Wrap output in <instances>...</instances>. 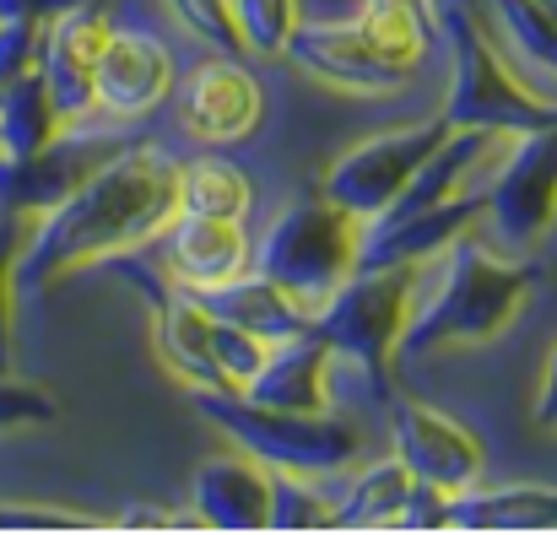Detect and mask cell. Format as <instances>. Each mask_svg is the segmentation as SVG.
I'll use <instances>...</instances> for the list:
<instances>
[{
    "label": "cell",
    "mask_w": 557,
    "mask_h": 535,
    "mask_svg": "<svg viewBox=\"0 0 557 535\" xmlns=\"http://www.w3.org/2000/svg\"><path fill=\"white\" fill-rule=\"evenodd\" d=\"M200 303H206L216 320H227V325H238V331H249V336H260V341H282V336H298L304 325H314V320H309L282 287H271L260 271H244V276H233V282H222V287H206Z\"/></svg>",
    "instance_id": "7402d4cb"
},
{
    "label": "cell",
    "mask_w": 557,
    "mask_h": 535,
    "mask_svg": "<svg viewBox=\"0 0 557 535\" xmlns=\"http://www.w3.org/2000/svg\"><path fill=\"white\" fill-rule=\"evenodd\" d=\"M449 130H455V125H449L444 114H428V120H417V125L369 136V141L347 147V152L325 169V184H320V189H325L347 216L373 222V216L406 189V178L428 163V152H433Z\"/></svg>",
    "instance_id": "ba28073f"
},
{
    "label": "cell",
    "mask_w": 557,
    "mask_h": 535,
    "mask_svg": "<svg viewBox=\"0 0 557 535\" xmlns=\"http://www.w3.org/2000/svg\"><path fill=\"white\" fill-rule=\"evenodd\" d=\"M249 254H255V244H249L244 222H227V216L174 211V222L163 227V265L189 293H206V287H222V282L244 276Z\"/></svg>",
    "instance_id": "ac0fdd59"
},
{
    "label": "cell",
    "mask_w": 557,
    "mask_h": 535,
    "mask_svg": "<svg viewBox=\"0 0 557 535\" xmlns=\"http://www.w3.org/2000/svg\"><path fill=\"white\" fill-rule=\"evenodd\" d=\"M438 43L449 49V103L438 109L455 130H493V136H525L557 125V109L542 103L493 49L476 5H449Z\"/></svg>",
    "instance_id": "277c9868"
},
{
    "label": "cell",
    "mask_w": 557,
    "mask_h": 535,
    "mask_svg": "<svg viewBox=\"0 0 557 535\" xmlns=\"http://www.w3.org/2000/svg\"><path fill=\"white\" fill-rule=\"evenodd\" d=\"M54 416H60V406H54L49 389L0 373V433H5V427H44V422H54Z\"/></svg>",
    "instance_id": "4dcf8cb0"
},
{
    "label": "cell",
    "mask_w": 557,
    "mask_h": 535,
    "mask_svg": "<svg viewBox=\"0 0 557 535\" xmlns=\"http://www.w3.org/2000/svg\"><path fill=\"white\" fill-rule=\"evenodd\" d=\"M358 216H347L325 189H309L298 195L276 222L271 233L255 244L249 254V271H260L271 287H282L309 320L325 309V298L347 282L352 271V254H358Z\"/></svg>",
    "instance_id": "5b68a950"
},
{
    "label": "cell",
    "mask_w": 557,
    "mask_h": 535,
    "mask_svg": "<svg viewBox=\"0 0 557 535\" xmlns=\"http://www.w3.org/2000/svg\"><path fill=\"white\" fill-rule=\"evenodd\" d=\"M189 503H195V520L206 531H265V520H271V465H260L244 449L211 455V460L195 465Z\"/></svg>",
    "instance_id": "e0dca14e"
},
{
    "label": "cell",
    "mask_w": 557,
    "mask_h": 535,
    "mask_svg": "<svg viewBox=\"0 0 557 535\" xmlns=\"http://www.w3.org/2000/svg\"><path fill=\"white\" fill-rule=\"evenodd\" d=\"M0 531H98V520L71 514V509H27V503H0Z\"/></svg>",
    "instance_id": "d6a6232c"
},
{
    "label": "cell",
    "mask_w": 557,
    "mask_h": 535,
    "mask_svg": "<svg viewBox=\"0 0 557 535\" xmlns=\"http://www.w3.org/2000/svg\"><path fill=\"white\" fill-rule=\"evenodd\" d=\"M265 531H331V498L314 487V476L271 471V520Z\"/></svg>",
    "instance_id": "484cf974"
},
{
    "label": "cell",
    "mask_w": 557,
    "mask_h": 535,
    "mask_svg": "<svg viewBox=\"0 0 557 535\" xmlns=\"http://www.w3.org/2000/svg\"><path fill=\"white\" fill-rule=\"evenodd\" d=\"M189 406L227 433L233 449L255 455L271 471H298V476H336L358 460V427L325 411H282L260 406L238 389H189Z\"/></svg>",
    "instance_id": "3957f363"
},
{
    "label": "cell",
    "mask_w": 557,
    "mask_h": 535,
    "mask_svg": "<svg viewBox=\"0 0 557 535\" xmlns=\"http://www.w3.org/2000/svg\"><path fill=\"white\" fill-rule=\"evenodd\" d=\"M244 54H282L287 33L298 27V0H227Z\"/></svg>",
    "instance_id": "4316f807"
},
{
    "label": "cell",
    "mask_w": 557,
    "mask_h": 535,
    "mask_svg": "<svg viewBox=\"0 0 557 535\" xmlns=\"http://www.w3.org/2000/svg\"><path fill=\"white\" fill-rule=\"evenodd\" d=\"M389 433H395V460L411 471V482L438 487L444 498L460 487H476L487 471V455L466 422H455L438 406L422 400H389Z\"/></svg>",
    "instance_id": "9c48e42d"
},
{
    "label": "cell",
    "mask_w": 557,
    "mask_h": 535,
    "mask_svg": "<svg viewBox=\"0 0 557 535\" xmlns=\"http://www.w3.org/2000/svg\"><path fill=\"white\" fill-rule=\"evenodd\" d=\"M482 27L493 38V49L504 54V65L557 109V22L536 0H482Z\"/></svg>",
    "instance_id": "ffe728a7"
},
{
    "label": "cell",
    "mask_w": 557,
    "mask_h": 535,
    "mask_svg": "<svg viewBox=\"0 0 557 535\" xmlns=\"http://www.w3.org/2000/svg\"><path fill=\"white\" fill-rule=\"evenodd\" d=\"M120 531H180V525H200L195 514H174V509H158V503H141V509H125L114 520Z\"/></svg>",
    "instance_id": "836d02e7"
},
{
    "label": "cell",
    "mask_w": 557,
    "mask_h": 535,
    "mask_svg": "<svg viewBox=\"0 0 557 535\" xmlns=\"http://www.w3.org/2000/svg\"><path fill=\"white\" fill-rule=\"evenodd\" d=\"M87 0H0V16H22V22H54L65 11H76Z\"/></svg>",
    "instance_id": "e575fe53"
},
{
    "label": "cell",
    "mask_w": 557,
    "mask_h": 535,
    "mask_svg": "<svg viewBox=\"0 0 557 535\" xmlns=\"http://www.w3.org/2000/svg\"><path fill=\"white\" fill-rule=\"evenodd\" d=\"M411 271L417 265H352L347 282L314 314V331L331 341V362L358 368V378L379 400H389V362L411 303Z\"/></svg>",
    "instance_id": "8992f818"
},
{
    "label": "cell",
    "mask_w": 557,
    "mask_h": 535,
    "mask_svg": "<svg viewBox=\"0 0 557 535\" xmlns=\"http://www.w3.org/2000/svg\"><path fill=\"white\" fill-rule=\"evenodd\" d=\"M282 54L298 71H309V76H320V82H331L342 92H358V98L400 92L411 82V71H400V65H389V60L373 54L363 27H358V16H347V22H325V16L304 22L298 16V27L287 33V49Z\"/></svg>",
    "instance_id": "7c38bea8"
},
{
    "label": "cell",
    "mask_w": 557,
    "mask_h": 535,
    "mask_svg": "<svg viewBox=\"0 0 557 535\" xmlns=\"http://www.w3.org/2000/svg\"><path fill=\"white\" fill-rule=\"evenodd\" d=\"M482 211H487L482 189H460L444 206H428V211H411L395 222H363L352 265H422L428 254H438L444 244L471 233L482 222Z\"/></svg>",
    "instance_id": "2e32d148"
},
{
    "label": "cell",
    "mask_w": 557,
    "mask_h": 535,
    "mask_svg": "<svg viewBox=\"0 0 557 535\" xmlns=\"http://www.w3.org/2000/svg\"><path fill=\"white\" fill-rule=\"evenodd\" d=\"M180 120L195 141L206 147H233L249 141L265 120V98L260 82L249 76V65L238 54H216L206 65H195L180 92Z\"/></svg>",
    "instance_id": "4fadbf2b"
},
{
    "label": "cell",
    "mask_w": 557,
    "mask_h": 535,
    "mask_svg": "<svg viewBox=\"0 0 557 535\" xmlns=\"http://www.w3.org/2000/svg\"><path fill=\"white\" fill-rule=\"evenodd\" d=\"M120 147H125L120 136H71V125H65L33 158H22V163H5L0 158V211L44 216L49 206H60L92 169H103Z\"/></svg>",
    "instance_id": "5bb4252c"
},
{
    "label": "cell",
    "mask_w": 557,
    "mask_h": 535,
    "mask_svg": "<svg viewBox=\"0 0 557 535\" xmlns=\"http://www.w3.org/2000/svg\"><path fill=\"white\" fill-rule=\"evenodd\" d=\"M109 11L103 0H87L65 16H54L44 27V49H38V76L60 109V125H82L98 109V54L109 38Z\"/></svg>",
    "instance_id": "8fae6325"
},
{
    "label": "cell",
    "mask_w": 557,
    "mask_h": 535,
    "mask_svg": "<svg viewBox=\"0 0 557 535\" xmlns=\"http://www.w3.org/2000/svg\"><path fill=\"white\" fill-rule=\"evenodd\" d=\"M449 531H557V487H460L444 498Z\"/></svg>",
    "instance_id": "44dd1931"
},
{
    "label": "cell",
    "mask_w": 557,
    "mask_h": 535,
    "mask_svg": "<svg viewBox=\"0 0 557 535\" xmlns=\"http://www.w3.org/2000/svg\"><path fill=\"white\" fill-rule=\"evenodd\" d=\"M27 222H33V216L0 211V373H11V347H16V314H11V298H16V254H22Z\"/></svg>",
    "instance_id": "83f0119b"
},
{
    "label": "cell",
    "mask_w": 557,
    "mask_h": 535,
    "mask_svg": "<svg viewBox=\"0 0 557 535\" xmlns=\"http://www.w3.org/2000/svg\"><path fill=\"white\" fill-rule=\"evenodd\" d=\"M531 422H536V427H547V433H557V347H553V357H547V373H542V384H536Z\"/></svg>",
    "instance_id": "d590c367"
},
{
    "label": "cell",
    "mask_w": 557,
    "mask_h": 535,
    "mask_svg": "<svg viewBox=\"0 0 557 535\" xmlns=\"http://www.w3.org/2000/svg\"><path fill=\"white\" fill-rule=\"evenodd\" d=\"M531 287H536V265L498 254L493 244L476 238V227L460 233L455 244H444L411 271V303L395 341V362L449 352V347H482L504 336L520 303L531 298Z\"/></svg>",
    "instance_id": "7a4b0ae2"
},
{
    "label": "cell",
    "mask_w": 557,
    "mask_h": 535,
    "mask_svg": "<svg viewBox=\"0 0 557 535\" xmlns=\"http://www.w3.org/2000/svg\"><path fill=\"white\" fill-rule=\"evenodd\" d=\"M44 27L49 22H22V16H0V87L16 82L22 71L38 65V49H44Z\"/></svg>",
    "instance_id": "1f68e13d"
},
{
    "label": "cell",
    "mask_w": 557,
    "mask_h": 535,
    "mask_svg": "<svg viewBox=\"0 0 557 535\" xmlns=\"http://www.w3.org/2000/svg\"><path fill=\"white\" fill-rule=\"evenodd\" d=\"M174 16L185 22L200 43H211L216 54H244V38H238V22H233V5L227 0H169Z\"/></svg>",
    "instance_id": "f1b7e54d"
},
{
    "label": "cell",
    "mask_w": 557,
    "mask_h": 535,
    "mask_svg": "<svg viewBox=\"0 0 557 535\" xmlns=\"http://www.w3.org/2000/svg\"><path fill=\"white\" fill-rule=\"evenodd\" d=\"M60 130H65V125H60V109H54V98H49L38 65L0 87V158H5V163L33 158V152L49 147Z\"/></svg>",
    "instance_id": "603a6c76"
},
{
    "label": "cell",
    "mask_w": 557,
    "mask_h": 535,
    "mask_svg": "<svg viewBox=\"0 0 557 535\" xmlns=\"http://www.w3.org/2000/svg\"><path fill=\"white\" fill-rule=\"evenodd\" d=\"M114 271L152 303V336H158V357L169 362V373H180L189 389H227L222 384V368H216V320L211 309L200 303V293L189 287H163L147 265L114 254Z\"/></svg>",
    "instance_id": "30bf717a"
},
{
    "label": "cell",
    "mask_w": 557,
    "mask_h": 535,
    "mask_svg": "<svg viewBox=\"0 0 557 535\" xmlns=\"http://www.w3.org/2000/svg\"><path fill=\"white\" fill-rule=\"evenodd\" d=\"M363 5H400V11H411V16H417V22L433 33V38L444 33V11H438V0H363Z\"/></svg>",
    "instance_id": "8d00e7d4"
},
{
    "label": "cell",
    "mask_w": 557,
    "mask_h": 535,
    "mask_svg": "<svg viewBox=\"0 0 557 535\" xmlns=\"http://www.w3.org/2000/svg\"><path fill=\"white\" fill-rule=\"evenodd\" d=\"M255 206V189L249 174L227 158H195L180 174V211L189 216H227V222H244Z\"/></svg>",
    "instance_id": "d4e9b609"
},
{
    "label": "cell",
    "mask_w": 557,
    "mask_h": 535,
    "mask_svg": "<svg viewBox=\"0 0 557 535\" xmlns=\"http://www.w3.org/2000/svg\"><path fill=\"white\" fill-rule=\"evenodd\" d=\"M211 341H216V368H222V384L227 389H244L255 378V368L265 362V347H271V341H260V336H249V331H238L227 320H216V336Z\"/></svg>",
    "instance_id": "f546056e"
},
{
    "label": "cell",
    "mask_w": 557,
    "mask_h": 535,
    "mask_svg": "<svg viewBox=\"0 0 557 535\" xmlns=\"http://www.w3.org/2000/svg\"><path fill=\"white\" fill-rule=\"evenodd\" d=\"M411 471L400 460H379L369 465L342 498H331V531H384L400 525V509L411 498Z\"/></svg>",
    "instance_id": "cb8c5ba5"
},
{
    "label": "cell",
    "mask_w": 557,
    "mask_h": 535,
    "mask_svg": "<svg viewBox=\"0 0 557 535\" xmlns=\"http://www.w3.org/2000/svg\"><path fill=\"white\" fill-rule=\"evenodd\" d=\"M180 174H185V163L169 147L125 141L60 206H49L44 216L27 222V238L16 254V287L44 293L82 265L114 260V254L158 238L180 211Z\"/></svg>",
    "instance_id": "6da1fadb"
},
{
    "label": "cell",
    "mask_w": 557,
    "mask_h": 535,
    "mask_svg": "<svg viewBox=\"0 0 557 535\" xmlns=\"http://www.w3.org/2000/svg\"><path fill=\"white\" fill-rule=\"evenodd\" d=\"M238 395H249L260 406H282V411H325V400H331V341L314 325L271 341L265 362L255 368V378Z\"/></svg>",
    "instance_id": "d6986e66"
},
{
    "label": "cell",
    "mask_w": 557,
    "mask_h": 535,
    "mask_svg": "<svg viewBox=\"0 0 557 535\" xmlns=\"http://www.w3.org/2000/svg\"><path fill=\"white\" fill-rule=\"evenodd\" d=\"M482 200H487L482 216L493 222L498 254H520L542 244V233L557 216V125L509 136L493 178L482 184Z\"/></svg>",
    "instance_id": "52a82bcc"
},
{
    "label": "cell",
    "mask_w": 557,
    "mask_h": 535,
    "mask_svg": "<svg viewBox=\"0 0 557 535\" xmlns=\"http://www.w3.org/2000/svg\"><path fill=\"white\" fill-rule=\"evenodd\" d=\"M174 92V54L158 33L109 27L98 54V109L114 120H141Z\"/></svg>",
    "instance_id": "9a60e30c"
}]
</instances>
